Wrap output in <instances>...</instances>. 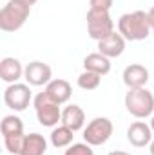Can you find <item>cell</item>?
<instances>
[{
  "label": "cell",
  "mask_w": 154,
  "mask_h": 155,
  "mask_svg": "<svg viewBox=\"0 0 154 155\" xmlns=\"http://www.w3.org/2000/svg\"><path fill=\"white\" fill-rule=\"evenodd\" d=\"M118 33L127 41H142L149 38L152 33L149 16L145 11H132L125 13L118 18Z\"/></svg>",
  "instance_id": "cell-1"
},
{
  "label": "cell",
  "mask_w": 154,
  "mask_h": 155,
  "mask_svg": "<svg viewBox=\"0 0 154 155\" xmlns=\"http://www.w3.org/2000/svg\"><path fill=\"white\" fill-rule=\"evenodd\" d=\"M125 108L136 119H147L154 114V96L145 87L142 88H129L125 94Z\"/></svg>",
  "instance_id": "cell-2"
},
{
  "label": "cell",
  "mask_w": 154,
  "mask_h": 155,
  "mask_svg": "<svg viewBox=\"0 0 154 155\" xmlns=\"http://www.w3.org/2000/svg\"><path fill=\"white\" fill-rule=\"evenodd\" d=\"M31 13V7L16 0H9L0 9V29L5 33H15L24 27Z\"/></svg>",
  "instance_id": "cell-3"
},
{
  "label": "cell",
  "mask_w": 154,
  "mask_h": 155,
  "mask_svg": "<svg viewBox=\"0 0 154 155\" xmlns=\"http://www.w3.org/2000/svg\"><path fill=\"white\" fill-rule=\"evenodd\" d=\"M33 107L37 112V119L42 126L54 128L58 123H62V108L56 101H53L45 92H40L33 97Z\"/></svg>",
  "instance_id": "cell-4"
},
{
  "label": "cell",
  "mask_w": 154,
  "mask_h": 155,
  "mask_svg": "<svg viewBox=\"0 0 154 155\" xmlns=\"http://www.w3.org/2000/svg\"><path fill=\"white\" fill-rule=\"evenodd\" d=\"M113 132L114 126L109 117H94L83 128V141L91 146H102L111 139Z\"/></svg>",
  "instance_id": "cell-5"
},
{
  "label": "cell",
  "mask_w": 154,
  "mask_h": 155,
  "mask_svg": "<svg viewBox=\"0 0 154 155\" xmlns=\"http://www.w3.org/2000/svg\"><path fill=\"white\" fill-rule=\"evenodd\" d=\"M87 33L89 36L96 41L107 38L111 33H114V22L109 15V11H96V9H89L87 11Z\"/></svg>",
  "instance_id": "cell-6"
},
{
  "label": "cell",
  "mask_w": 154,
  "mask_h": 155,
  "mask_svg": "<svg viewBox=\"0 0 154 155\" xmlns=\"http://www.w3.org/2000/svg\"><path fill=\"white\" fill-rule=\"evenodd\" d=\"M31 101H33V94L29 85L26 83H11L4 90V103L7 108L15 112H24Z\"/></svg>",
  "instance_id": "cell-7"
},
{
  "label": "cell",
  "mask_w": 154,
  "mask_h": 155,
  "mask_svg": "<svg viewBox=\"0 0 154 155\" xmlns=\"http://www.w3.org/2000/svg\"><path fill=\"white\" fill-rule=\"evenodd\" d=\"M53 78V71L47 63L44 61H31L26 65V71H24V79L27 81V85L31 87H44L51 81Z\"/></svg>",
  "instance_id": "cell-8"
},
{
  "label": "cell",
  "mask_w": 154,
  "mask_h": 155,
  "mask_svg": "<svg viewBox=\"0 0 154 155\" xmlns=\"http://www.w3.org/2000/svg\"><path fill=\"white\" fill-rule=\"evenodd\" d=\"M152 128L151 124H147L145 121H134L129 128H127V141L134 146V148H145L152 143Z\"/></svg>",
  "instance_id": "cell-9"
},
{
  "label": "cell",
  "mask_w": 154,
  "mask_h": 155,
  "mask_svg": "<svg viewBox=\"0 0 154 155\" xmlns=\"http://www.w3.org/2000/svg\"><path fill=\"white\" fill-rule=\"evenodd\" d=\"M123 83L127 88H142L147 85L149 81V71L145 65H140V63H131L123 69Z\"/></svg>",
  "instance_id": "cell-10"
},
{
  "label": "cell",
  "mask_w": 154,
  "mask_h": 155,
  "mask_svg": "<svg viewBox=\"0 0 154 155\" xmlns=\"http://www.w3.org/2000/svg\"><path fill=\"white\" fill-rule=\"evenodd\" d=\"M53 101H56L58 105H64V103H67L69 99H71V96H73V87H71V83L67 81V79H62V78H58V79H51L47 85H45V90H44Z\"/></svg>",
  "instance_id": "cell-11"
},
{
  "label": "cell",
  "mask_w": 154,
  "mask_h": 155,
  "mask_svg": "<svg viewBox=\"0 0 154 155\" xmlns=\"http://www.w3.org/2000/svg\"><path fill=\"white\" fill-rule=\"evenodd\" d=\"M24 71H26V67H22L20 60H16L13 56H5L0 61V78L7 85L18 83V79L24 76Z\"/></svg>",
  "instance_id": "cell-12"
},
{
  "label": "cell",
  "mask_w": 154,
  "mask_h": 155,
  "mask_svg": "<svg viewBox=\"0 0 154 155\" xmlns=\"http://www.w3.org/2000/svg\"><path fill=\"white\" fill-rule=\"evenodd\" d=\"M125 41L127 40L123 38L120 33L114 31L107 38L98 41V52H102L107 58H118V56H121L125 52Z\"/></svg>",
  "instance_id": "cell-13"
},
{
  "label": "cell",
  "mask_w": 154,
  "mask_h": 155,
  "mask_svg": "<svg viewBox=\"0 0 154 155\" xmlns=\"http://www.w3.org/2000/svg\"><path fill=\"white\" fill-rule=\"evenodd\" d=\"M62 124L71 128L73 132H78L85 128V112L80 105H67L62 110Z\"/></svg>",
  "instance_id": "cell-14"
},
{
  "label": "cell",
  "mask_w": 154,
  "mask_h": 155,
  "mask_svg": "<svg viewBox=\"0 0 154 155\" xmlns=\"http://www.w3.org/2000/svg\"><path fill=\"white\" fill-rule=\"evenodd\" d=\"M83 69L96 72L100 76H105L111 72V58L103 56L102 52H91L83 58Z\"/></svg>",
  "instance_id": "cell-15"
},
{
  "label": "cell",
  "mask_w": 154,
  "mask_h": 155,
  "mask_svg": "<svg viewBox=\"0 0 154 155\" xmlns=\"http://www.w3.org/2000/svg\"><path fill=\"white\" fill-rule=\"evenodd\" d=\"M45 152H47V141L42 134L33 132L26 135L20 155H45Z\"/></svg>",
  "instance_id": "cell-16"
},
{
  "label": "cell",
  "mask_w": 154,
  "mask_h": 155,
  "mask_svg": "<svg viewBox=\"0 0 154 155\" xmlns=\"http://www.w3.org/2000/svg\"><path fill=\"white\" fill-rule=\"evenodd\" d=\"M51 144L54 148H67L73 144V137H75V132L71 128H67L65 124H58L53 128L51 132Z\"/></svg>",
  "instance_id": "cell-17"
},
{
  "label": "cell",
  "mask_w": 154,
  "mask_h": 155,
  "mask_svg": "<svg viewBox=\"0 0 154 155\" xmlns=\"http://www.w3.org/2000/svg\"><path fill=\"white\" fill-rule=\"evenodd\" d=\"M0 132H2V137L15 135V134H24V123H22L20 117L15 116V114L4 116L2 123H0Z\"/></svg>",
  "instance_id": "cell-18"
},
{
  "label": "cell",
  "mask_w": 154,
  "mask_h": 155,
  "mask_svg": "<svg viewBox=\"0 0 154 155\" xmlns=\"http://www.w3.org/2000/svg\"><path fill=\"white\" fill-rule=\"evenodd\" d=\"M102 83V76L96 74V72H91V71H83L80 76L76 78V85L82 90H96Z\"/></svg>",
  "instance_id": "cell-19"
},
{
  "label": "cell",
  "mask_w": 154,
  "mask_h": 155,
  "mask_svg": "<svg viewBox=\"0 0 154 155\" xmlns=\"http://www.w3.org/2000/svg\"><path fill=\"white\" fill-rule=\"evenodd\" d=\"M24 134H15V135H5L4 137V146L11 155H20L22 146H24Z\"/></svg>",
  "instance_id": "cell-20"
},
{
  "label": "cell",
  "mask_w": 154,
  "mask_h": 155,
  "mask_svg": "<svg viewBox=\"0 0 154 155\" xmlns=\"http://www.w3.org/2000/svg\"><path fill=\"white\" fill-rule=\"evenodd\" d=\"M64 155H94V152H93V146L83 141V143H73L71 146H67Z\"/></svg>",
  "instance_id": "cell-21"
},
{
  "label": "cell",
  "mask_w": 154,
  "mask_h": 155,
  "mask_svg": "<svg viewBox=\"0 0 154 155\" xmlns=\"http://www.w3.org/2000/svg\"><path fill=\"white\" fill-rule=\"evenodd\" d=\"M114 0H89V9L96 11H111Z\"/></svg>",
  "instance_id": "cell-22"
},
{
  "label": "cell",
  "mask_w": 154,
  "mask_h": 155,
  "mask_svg": "<svg viewBox=\"0 0 154 155\" xmlns=\"http://www.w3.org/2000/svg\"><path fill=\"white\" fill-rule=\"evenodd\" d=\"M147 16H149V22H151V27H152V31H154V5L147 11Z\"/></svg>",
  "instance_id": "cell-23"
},
{
  "label": "cell",
  "mask_w": 154,
  "mask_h": 155,
  "mask_svg": "<svg viewBox=\"0 0 154 155\" xmlns=\"http://www.w3.org/2000/svg\"><path fill=\"white\" fill-rule=\"evenodd\" d=\"M16 2H20V4H26V5H29V7H31V5H35L38 0H16Z\"/></svg>",
  "instance_id": "cell-24"
},
{
  "label": "cell",
  "mask_w": 154,
  "mask_h": 155,
  "mask_svg": "<svg viewBox=\"0 0 154 155\" xmlns=\"http://www.w3.org/2000/svg\"><path fill=\"white\" fill-rule=\"evenodd\" d=\"M107 155H131V153H127V152H121V150H116V152H109Z\"/></svg>",
  "instance_id": "cell-25"
},
{
  "label": "cell",
  "mask_w": 154,
  "mask_h": 155,
  "mask_svg": "<svg viewBox=\"0 0 154 155\" xmlns=\"http://www.w3.org/2000/svg\"><path fill=\"white\" fill-rule=\"evenodd\" d=\"M149 152H151V155H154V139H152V143L149 144Z\"/></svg>",
  "instance_id": "cell-26"
},
{
  "label": "cell",
  "mask_w": 154,
  "mask_h": 155,
  "mask_svg": "<svg viewBox=\"0 0 154 155\" xmlns=\"http://www.w3.org/2000/svg\"><path fill=\"white\" fill-rule=\"evenodd\" d=\"M151 128H152V132H154V114L151 116Z\"/></svg>",
  "instance_id": "cell-27"
},
{
  "label": "cell",
  "mask_w": 154,
  "mask_h": 155,
  "mask_svg": "<svg viewBox=\"0 0 154 155\" xmlns=\"http://www.w3.org/2000/svg\"><path fill=\"white\" fill-rule=\"evenodd\" d=\"M152 35H154V31H152Z\"/></svg>",
  "instance_id": "cell-28"
}]
</instances>
